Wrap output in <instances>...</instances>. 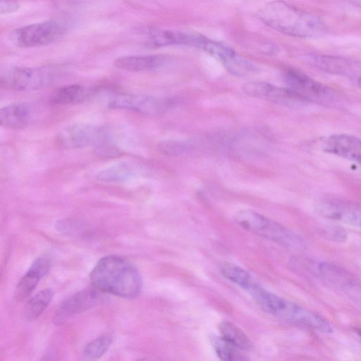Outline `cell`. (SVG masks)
<instances>
[{"label":"cell","instance_id":"21","mask_svg":"<svg viewBox=\"0 0 361 361\" xmlns=\"http://www.w3.org/2000/svg\"><path fill=\"white\" fill-rule=\"evenodd\" d=\"M219 270L226 279L247 291L257 283L247 271L234 264L223 262L219 266Z\"/></svg>","mask_w":361,"mask_h":361},{"label":"cell","instance_id":"12","mask_svg":"<svg viewBox=\"0 0 361 361\" xmlns=\"http://www.w3.org/2000/svg\"><path fill=\"white\" fill-rule=\"evenodd\" d=\"M324 152L361 164V139L340 133L329 136L322 142Z\"/></svg>","mask_w":361,"mask_h":361},{"label":"cell","instance_id":"26","mask_svg":"<svg viewBox=\"0 0 361 361\" xmlns=\"http://www.w3.org/2000/svg\"><path fill=\"white\" fill-rule=\"evenodd\" d=\"M111 343L112 337L109 334L102 335L87 344L83 355L88 360H97L107 351Z\"/></svg>","mask_w":361,"mask_h":361},{"label":"cell","instance_id":"20","mask_svg":"<svg viewBox=\"0 0 361 361\" xmlns=\"http://www.w3.org/2000/svg\"><path fill=\"white\" fill-rule=\"evenodd\" d=\"M221 336L241 350H249L252 342L236 325L228 321H222L219 326Z\"/></svg>","mask_w":361,"mask_h":361},{"label":"cell","instance_id":"11","mask_svg":"<svg viewBox=\"0 0 361 361\" xmlns=\"http://www.w3.org/2000/svg\"><path fill=\"white\" fill-rule=\"evenodd\" d=\"M97 289L85 288L66 299L56 312V322H61L67 318L87 311L98 304L100 295Z\"/></svg>","mask_w":361,"mask_h":361},{"label":"cell","instance_id":"1","mask_svg":"<svg viewBox=\"0 0 361 361\" xmlns=\"http://www.w3.org/2000/svg\"><path fill=\"white\" fill-rule=\"evenodd\" d=\"M92 286L99 291L123 298L137 297L142 289V278L135 267L116 255L100 259L90 274Z\"/></svg>","mask_w":361,"mask_h":361},{"label":"cell","instance_id":"19","mask_svg":"<svg viewBox=\"0 0 361 361\" xmlns=\"http://www.w3.org/2000/svg\"><path fill=\"white\" fill-rule=\"evenodd\" d=\"M92 92L80 85H69L55 90L50 102L57 104H74L81 103L89 97Z\"/></svg>","mask_w":361,"mask_h":361},{"label":"cell","instance_id":"14","mask_svg":"<svg viewBox=\"0 0 361 361\" xmlns=\"http://www.w3.org/2000/svg\"><path fill=\"white\" fill-rule=\"evenodd\" d=\"M318 212L324 217L341 221L361 227V208L334 200H325L317 206Z\"/></svg>","mask_w":361,"mask_h":361},{"label":"cell","instance_id":"8","mask_svg":"<svg viewBox=\"0 0 361 361\" xmlns=\"http://www.w3.org/2000/svg\"><path fill=\"white\" fill-rule=\"evenodd\" d=\"M272 315L320 332L330 334L334 331L331 325L319 314L282 298Z\"/></svg>","mask_w":361,"mask_h":361},{"label":"cell","instance_id":"13","mask_svg":"<svg viewBox=\"0 0 361 361\" xmlns=\"http://www.w3.org/2000/svg\"><path fill=\"white\" fill-rule=\"evenodd\" d=\"M51 267L49 259L44 256L37 258L28 271L18 283L14 292L17 300L27 298L35 290L39 281L49 271Z\"/></svg>","mask_w":361,"mask_h":361},{"label":"cell","instance_id":"18","mask_svg":"<svg viewBox=\"0 0 361 361\" xmlns=\"http://www.w3.org/2000/svg\"><path fill=\"white\" fill-rule=\"evenodd\" d=\"M197 35L178 31L157 30L149 32L148 44L153 47L170 45H195Z\"/></svg>","mask_w":361,"mask_h":361},{"label":"cell","instance_id":"22","mask_svg":"<svg viewBox=\"0 0 361 361\" xmlns=\"http://www.w3.org/2000/svg\"><path fill=\"white\" fill-rule=\"evenodd\" d=\"M318 271L326 280L343 288L350 287L355 282L350 274L341 267L328 262H320Z\"/></svg>","mask_w":361,"mask_h":361},{"label":"cell","instance_id":"17","mask_svg":"<svg viewBox=\"0 0 361 361\" xmlns=\"http://www.w3.org/2000/svg\"><path fill=\"white\" fill-rule=\"evenodd\" d=\"M167 58L161 55L125 56L117 58L114 65L128 71H149L164 65Z\"/></svg>","mask_w":361,"mask_h":361},{"label":"cell","instance_id":"24","mask_svg":"<svg viewBox=\"0 0 361 361\" xmlns=\"http://www.w3.org/2000/svg\"><path fill=\"white\" fill-rule=\"evenodd\" d=\"M211 343L216 355L222 360L234 361L247 359L239 348L221 336H213L211 338Z\"/></svg>","mask_w":361,"mask_h":361},{"label":"cell","instance_id":"5","mask_svg":"<svg viewBox=\"0 0 361 361\" xmlns=\"http://www.w3.org/2000/svg\"><path fill=\"white\" fill-rule=\"evenodd\" d=\"M109 133L103 126L78 123L61 129L56 137V145L62 149H80L97 146L108 141Z\"/></svg>","mask_w":361,"mask_h":361},{"label":"cell","instance_id":"16","mask_svg":"<svg viewBox=\"0 0 361 361\" xmlns=\"http://www.w3.org/2000/svg\"><path fill=\"white\" fill-rule=\"evenodd\" d=\"M33 116L30 105L18 102L8 104L0 110V124L9 129H22L30 123Z\"/></svg>","mask_w":361,"mask_h":361},{"label":"cell","instance_id":"30","mask_svg":"<svg viewBox=\"0 0 361 361\" xmlns=\"http://www.w3.org/2000/svg\"><path fill=\"white\" fill-rule=\"evenodd\" d=\"M20 5L18 2L11 0H1L0 11L1 14H7L18 10Z\"/></svg>","mask_w":361,"mask_h":361},{"label":"cell","instance_id":"4","mask_svg":"<svg viewBox=\"0 0 361 361\" xmlns=\"http://www.w3.org/2000/svg\"><path fill=\"white\" fill-rule=\"evenodd\" d=\"M284 80L288 88L309 103L333 105L338 101V94L334 90L299 71H287Z\"/></svg>","mask_w":361,"mask_h":361},{"label":"cell","instance_id":"15","mask_svg":"<svg viewBox=\"0 0 361 361\" xmlns=\"http://www.w3.org/2000/svg\"><path fill=\"white\" fill-rule=\"evenodd\" d=\"M306 60L311 66L333 74L351 76L359 72L357 63L341 57L310 55Z\"/></svg>","mask_w":361,"mask_h":361},{"label":"cell","instance_id":"3","mask_svg":"<svg viewBox=\"0 0 361 361\" xmlns=\"http://www.w3.org/2000/svg\"><path fill=\"white\" fill-rule=\"evenodd\" d=\"M234 221L243 229L284 247L300 250L304 247V241L298 234L252 209L238 211Z\"/></svg>","mask_w":361,"mask_h":361},{"label":"cell","instance_id":"2","mask_svg":"<svg viewBox=\"0 0 361 361\" xmlns=\"http://www.w3.org/2000/svg\"><path fill=\"white\" fill-rule=\"evenodd\" d=\"M261 17L268 26L293 37H315L326 32L325 24L318 16L281 0L269 3Z\"/></svg>","mask_w":361,"mask_h":361},{"label":"cell","instance_id":"31","mask_svg":"<svg viewBox=\"0 0 361 361\" xmlns=\"http://www.w3.org/2000/svg\"><path fill=\"white\" fill-rule=\"evenodd\" d=\"M355 331L361 337V329H356Z\"/></svg>","mask_w":361,"mask_h":361},{"label":"cell","instance_id":"23","mask_svg":"<svg viewBox=\"0 0 361 361\" xmlns=\"http://www.w3.org/2000/svg\"><path fill=\"white\" fill-rule=\"evenodd\" d=\"M54 295L51 288H46L37 293L27 303L25 317L29 321L39 317L49 305Z\"/></svg>","mask_w":361,"mask_h":361},{"label":"cell","instance_id":"25","mask_svg":"<svg viewBox=\"0 0 361 361\" xmlns=\"http://www.w3.org/2000/svg\"><path fill=\"white\" fill-rule=\"evenodd\" d=\"M133 169L128 164L121 162L99 171L96 178L103 182H120L133 175Z\"/></svg>","mask_w":361,"mask_h":361},{"label":"cell","instance_id":"29","mask_svg":"<svg viewBox=\"0 0 361 361\" xmlns=\"http://www.w3.org/2000/svg\"><path fill=\"white\" fill-rule=\"evenodd\" d=\"M121 154L119 149L106 142L96 146L95 148V154L100 157H116Z\"/></svg>","mask_w":361,"mask_h":361},{"label":"cell","instance_id":"6","mask_svg":"<svg viewBox=\"0 0 361 361\" xmlns=\"http://www.w3.org/2000/svg\"><path fill=\"white\" fill-rule=\"evenodd\" d=\"M173 99L143 94H119L111 97L109 106L132 111L144 115H157L170 109Z\"/></svg>","mask_w":361,"mask_h":361},{"label":"cell","instance_id":"9","mask_svg":"<svg viewBox=\"0 0 361 361\" xmlns=\"http://www.w3.org/2000/svg\"><path fill=\"white\" fill-rule=\"evenodd\" d=\"M61 32L60 25L49 20L16 29L11 33V39L21 47H35L51 43Z\"/></svg>","mask_w":361,"mask_h":361},{"label":"cell","instance_id":"32","mask_svg":"<svg viewBox=\"0 0 361 361\" xmlns=\"http://www.w3.org/2000/svg\"><path fill=\"white\" fill-rule=\"evenodd\" d=\"M358 84L359 86L361 87V76L358 78Z\"/></svg>","mask_w":361,"mask_h":361},{"label":"cell","instance_id":"7","mask_svg":"<svg viewBox=\"0 0 361 361\" xmlns=\"http://www.w3.org/2000/svg\"><path fill=\"white\" fill-rule=\"evenodd\" d=\"M53 80V74L47 69L15 68L1 77V86L16 91L35 90L48 86Z\"/></svg>","mask_w":361,"mask_h":361},{"label":"cell","instance_id":"28","mask_svg":"<svg viewBox=\"0 0 361 361\" xmlns=\"http://www.w3.org/2000/svg\"><path fill=\"white\" fill-rule=\"evenodd\" d=\"M158 150L164 154H180L188 149L187 145L179 141H163L158 145Z\"/></svg>","mask_w":361,"mask_h":361},{"label":"cell","instance_id":"27","mask_svg":"<svg viewBox=\"0 0 361 361\" xmlns=\"http://www.w3.org/2000/svg\"><path fill=\"white\" fill-rule=\"evenodd\" d=\"M319 232L326 239L336 243L345 242L348 237L343 228L334 224H326L319 229Z\"/></svg>","mask_w":361,"mask_h":361},{"label":"cell","instance_id":"10","mask_svg":"<svg viewBox=\"0 0 361 361\" xmlns=\"http://www.w3.org/2000/svg\"><path fill=\"white\" fill-rule=\"evenodd\" d=\"M243 90L251 97L288 107H301L309 104L289 88L278 87L265 82L245 83Z\"/></svg>","mask_w":361,"mask_h":361}]
</instances>
